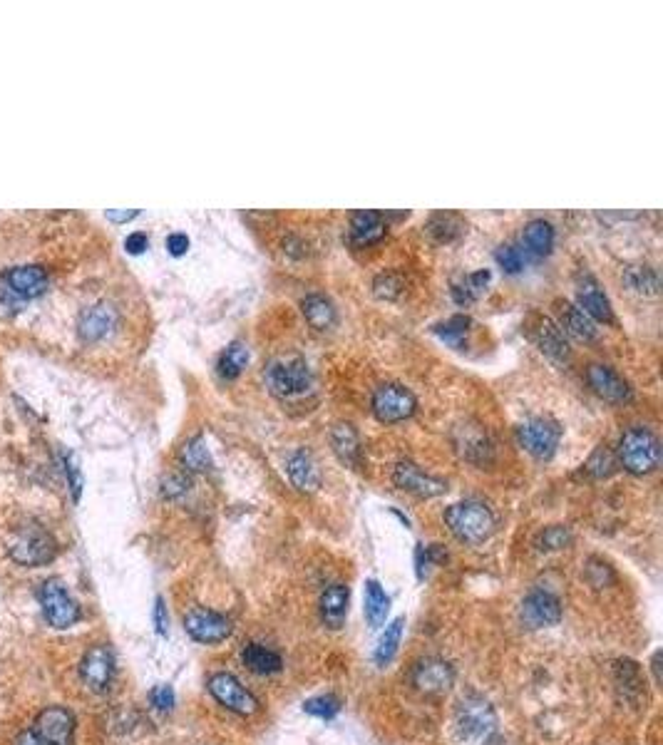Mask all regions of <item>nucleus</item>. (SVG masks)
Listing matches in <instances>:
<instances>
[{
  "instance_id": "obj_1",
  "label": "nucleus",
  "mask_w": 663,
  "mask_h": 745,
  "mask_svg": "<svg viewBox=\"0 0 663 745\" xmlns=\"http://www.w3.org/2000/svg\"><path fill=\"white\" fill-rule=\"evenodd\" d=\"M10 559L20 567H45V564L53 562L58 557V542H55L53 534L38 522L20 524L10 532L8 542H5Z\"/></svg>"
},
{
  "instance_id": "obj_2",
  "label": "nucleus",
  "mask_w": 663,
  "mask_h": 745,
  "mask_svg": "<svg viewBox=\"0 0 663 745\" xmlns=\"http://www.w3.org/2000/svg\"><path fill=\"white\" fill-rule=\"evenodd\" d=\"M445 524L460 542L482 544L495 532V515L485 502L465 500L447 507Z\"/></svg>"
},
{
  "instance_id": "obj_3",
  "label": "nucleus",
  "mask_w": 663,
  "mask_h": 745,
  "mask_svg": "<svg viewBox=\"0 0 663 745\" xmlns=\"http://www.w3.org/2000/svg\"><path fill=\"white\" fill-rule=\"evenodd\" d=\"M619 462L631 475H649L661 462V443L649 428H629L619 440Z\"/></svg>"
},
{
  "instance_id": "obj_4",
  "label": "nucleus",
  "mask_w": 663,
  "mask_h": 745,
  "mask_svg": "<svg viewBox=\"0 0 663 745\" xmlns=\"http://www.w3.org/2000/svg\"><path fill=\"white\" fill-rule=\"evenodd\" d=\"M311 368L303 358L289 356V358H276L266 366L264 371V383L276 398H296V395L306 393L311 388Z\"/></svg>"
},
{
  "instance_id": "obj_5",
  "label": "nucleus",
  "mask_w": 663,
  "mask_h": 745,
  "mask_svg": "<svg viewBox=\"0 0 663 745\" xmlns=\"http://www.w3.org/2000/svg\"><path fill=\"white\" fill-rule=\"evenodd\" d=\"M455 726L467 741H487L497 728L495 708L482 696H467L457 703Z\"/></svg>"
},
{
  "instance_id": "obj_6",
  "label": "nucleus",
  "mask_w": 663,
  "mask_h": 745,
  "mask_svg": "<svg viewBox=\"0 0 663 745\" xmlns=\"http://www.w3.org/2000/svg\"><path fill=\"white\" fill-rule=\"evenodd\" d=\"M40 609H43L45 621H48L53 629H70L77 621L82 619V611L77 606V601L70 596L65 584L60 579H48L40 587Z\"/></svg>"
},
{
  "instance_id": "obj_7",
  "label": "nucleus",
  "mask_w": 663,
  "mask_h": 745,
  "mask_svg": "<svg viewBox=\"0 0 663 745\" xmlns=\"http://www.w3.org/2000/svg\"><path fill=\"white\" fill-rule=\"evenodd\" d=\"M28 733L40 745H73L75 716L65 706H48L35 716Z\"/></svg>"
},
{
  "instance_id": "obj_8",
  "label": "nucleus",
  "mask_w": 663,
  "mask_h": 745,
  "mask_svg": "<svg viewBox=\"0 0 663 745\" xmlns=\"http://www.w3.org/2000/svg\"><path fill=\"white\" fill-rule=\"evenodd\" d=\"M209 693L226 708V711L236 713V716H254L259 711V698L234 676V673L219 671L209 676L207 683Z\"/></svg>"
},
{
  "instance_id": "obj_9",
  "label": "nucleus",
  "mask_w": 663,
  "mask_h": 745,
  "mask_svg": "<svg viewBox=\"0 0 663 745\" xmlns=\"http://www.w3.org/2000/svg\"><path fill=\"white\" fill-rule=\"evenodd\" d=\"M370 408L373 415L380 423H400V420H408L410 415L418 408V400L410 393L405 385L400 383H383L375 388L373 400H370Z\"/></svg>"
},
{
  "instance_id": "obj_10",
  "label": "nucleus",
  "mask_w": 663,
  "mask_h": 745,
  "mask_svg": "<svg viewBox=\"0 0 663 745\" xmlns=\"http://www.w3.org/2000/svg\"><path fill=\"white\" fill-rule=\"evenodd\" d=\"M562 440V428L552 418H529L517 428V443L537 460H549Z\"/></svg>"
},
{
  "instance_id": "obj_11",
  "label": "nucleus",
  "mask_w": 663,
  "mask_h": 745,
  "mask_svg": "<svg viewBox=\"0 0 663 745\" xmlns=\"http://www.w3.org/2000/svg\"><path fill=\"white\" fill-rule=\"evenodd\" d=\"M410 683L415 686V691L423 693L428 698H440L445 693H450V688L455 686V669L447 664L445 659L438 656H428V659H420L418 664L410 671Z\"/></svg>"
},
{
  "instance_id": "obj_12",
  "label": "nucleus",
  "mask_w": 663,
  "mask_h": 745,
  "mask_svg": "<svg viewBox=\"0 0 663 745\" xmlns=\"http://www.w3.org/2000/svg\"><path fill=\"white\" fill-rule=\"evenodd\" d=\"M117 323H120V313L112 303H92V306L82 308L80 316H77V336L87 346H95V343H102L115 333Z\"/></svg>"
},
{
  "instance_id": "obj_13",
  "label": "nucleus",
  "mask_w": 663,
  "mask_h": 745,
  "mask_svg": "<svg viewBox=\"0 0 663 745\" xmlns=\"http://www.w3.org/2000/svg\"><path fill=\"white\" fill-rule=\"evenodd\" d=\"M5 291L18 301H33L50 289V274L40 264H20L3 274Z\"/></svg>"
},
{
  "instance_id": "obj_14",
  "label": "nucleus",
  "mask_w": 663,
  "mask_h": 745,
  "mask_svg": "<svg viewBox=\"0 0 663 745\" xmlns=\"http://www.w3.org/2000/svg\"><path fill=\"white\" fill-rule=\"evenodd\" d=\"M80 678L92 693H105L115 678V654L107 644H95L80 661Z\"/></svg>"
},
{
  "instance_id": "obj_15",
  "label": "nucleus",
  "mask_w": 663,
  "mask_h": 745,
  "mask_svg": "<svg viewBox=\"0 0 663 745\" xmlns=\"http://www.w3.org/2000/svg\"><path fill=\"white\" fill-rule=\"evenodd\" d=\"M519 619L527 629H547V626L559 624L562 619V604L552 592L544 589H534L524 596L522 609H519Z\"/></svg>"
},
{
  "instance_id": "obj_16",
  "label": "nucleus",
  "mask_w": 663,
  "mask_h": 745,
  "mask_svg": "<svg viewBox=\"0 0 663 745\" xmlns=\"http://www.w3.org/2000/svg\"><path fill=\"white\" fill-rule=\"evenodd\" d=\"M184 629L199 644H221L231 636V621L214 609H192L184 616Z\"/></svg>"
},
{
  "instance_id": "obj_17",
  "label": "nucleus",
  "mask_w": 663,
  "mask_h": 745,
  "mask_svg": "<svg viewBox=\"0 0 663 745\" xmlns=\"http://www.w3.org/2000/svg\"><path fill=\"white\" fill-rule=\"evenodd\" d=\"M393 482L395 487H400L403 492H410L415 497H438L447 492V482L440 477L428 475L423 467H418L410 460H400L393 470Z\"/></svg>"
},
{
  "instance_id": "obj_18",
  "label": "nucleus",
  "mask_w": 663,
  "mask_h": 745,
  "mask_svg": "<svg viewBox=\"0 0 663 745\" xmlns=\"http://www.w3.org/2000/svg\"><path fill=\"white\" fill-rule=\"evenodd\" d=\"M587 380L599 398L609 400V403H629L631 388L619 373L604 363H591L587 368Z\"/></svg>"
},
{
  "instance_id": "obj_19",
  "label": "nucleus",
  "mask_w": 663,
  "mask_h": 745,
  "mask_svg": "<svg viewBox=\"0 0 663 745\" xmlns=\"http://www.w3.org/2000/svg\"><path fill=\"white\" fill-rule=\"evenodd\" d=\"M577 301H579V308H582L589 318H594V321H601V323L614 321V311H611L609 298H606L604 289H601L599 281H596L594 276L587 274L579 279Z\"/></svg>"
},
{
  "instance_id": "obj_20",
  "label": "nucleus",
  "mask_w": 663,
  "mask_h": 745,
  "mask_svg": "<svg viewBox=\"0 0 663 745\" xmlns=\"http://www.w3.org/2000/svg\"><path fill=\"white\" fill-rule=\"evenodd\" d=\"M534 341L539 343L544 353H547L552 361L564 363L569 361V343L564 331L559 328V323H554L549 316L537 318V328H534Z\"/></svg>"
},
{
  "instance_id": "obj_21",
  "label": "nucleus",
  "mask_w": 663,
  "mask_h": 745,
  "mask_svg": "<svg viewBox=\"0 0 663 745\" xmlns=\"http://www.w3.org/2000/svg\"><path fill=\"white\" fill-rule=\"evenodd\" d=\"M614 683L616 691L621 693L626 703H634L639 706L641 701H646V691H644V676H641V669L636 661L631 659H621L614 664Z\"/></svg>"
},
{
  "instance_id": "obj_22",
  "label": "nucleus",
  "mask_w": 663,
  "mask_h": 745,
  "mask_svg": "<svg viewBox=\"0 0 663 745\" xmlns=\"http://www.w3.org/2000/svg\"><path fill=\"white\" fill-rule=\"evenodd\" d=\"M286 472H289V480L296 490L301 492H313L321 485V475H318V465L311 457V452L296 450L291 452L289 460H286Z\"/></svg>"
},
{
  "instance_id": "obj_23",
  "label": "nucleus",
  "mask_w": 663,
  "mask_h": 745,
  "mask_svg": "<svg viewBox=\"0 0 663 745\" xmlns=\"http://www.w3.org/2000/svg\"><path fill=\"white\" fill-rule=\"evenodd\" d=\"M348 601H351V589L346 584H331L321 594V619L331 629H341L348 616Z\"/></svg>"
},
{
  "instance_id": "obj_24",
  "label": "nucleus",
  "mask_w": 663,
  "mask_h": 745,
  "mask_svg": "<svg viewBox=\"0 0 663 745\" xmlns=\"http://www.w3.org/2000/svg\"><path fill=\"white\" fill-rule=\"evenodd\" d=\"M331 445L338 460L348 467H356L361 462V438L351 423H338L331 430Z\"/></svg>"
},
{
  "instance_id": "obj_25",
  "label": "nucleus",
  "mask_w": 663,
  "mask_h": 745,
  "mask_svg": "<svg viewBox=\"0 0 663 745\" xmlns=\"http://www.w3.org/2000/svg\"><path fill=\"white\" fill-rule=\"evenodd\" d=\"M557 306H559V318H562V326H559L562 331L572 333V336L579 338V341H594L596 338L594 321H591L582 308L574 306V303H569V301H557Z\"/></svg>"
},
{
  "instance_id": "obj_26",
  "label": "nucleus",
  "mask_w": 663,
  "mask_h": 745,
  "mask_svg": "<svg viewBox=\"0 0 663 745\" xmlns=\"http://www.w3.org/2000/svg\"><path fill=\"white\" fill-rule=\"evenodd\" d=\"M522 244L529 254L542 259V256H547L554 246V226L544 222V219H532V222L524 226Z\"/></svg>"
},
{
  "instance_id": "obj_27",
  "label": "nucleus",
  "mask_w": 663,
  "mask_h": 745,
  "mask_svg": "<svg viewBox=\"0 0 663 745\" xmlns=\"http://www.w3.org/2000/svg\"><path fill=\"white\" fill-rule=\"evenodd\" d=\"M301 311L316 331H326V328H331L336 323V306L331 303V298L321 294H308L303 298Z\"/></svg>"
},
{
  "instance_id": "obj_28",
  "label": "nucleus",
  "mask_w": 663,
  "mask_h": 745,
  "mask_svg": "<svg viewBox=\"0 0 663 745\" xmlns=\"http://www.w3.org/2000/svg\"><path fill=\"white\" fill-rule=\"evenodd\" d=\"M241 661L249 671L259 673V676H271V673H279L284 669V661L276 651L266 649L261 644H249L244 651H241Z\"/></svg>"
},
{
  "instance_id": "obj_29",
  "label": "nucleus",
  "mask_w": 663,
  "mask_h": 745,
  "mask_svg": "<svg viewBox=\"0 0 663 745\" xmlns=\"http://www.w3.org/2000/svg\"><path fill=\"white\" fill-rule=\"evenodd\" d=\"M351 229H353V239H356L358 244H375V241L383 239L388 226L383 224V214L363 209V212L353 214Z\"/></svg>"
},
{
  "instance_id": "obj_30",
  "label": "nucleus",
  "mask_w": 663,
  "mask_h": 745,
  "mask_svg": "<svg viewBox=\"0 0 663 745\" xmlns=\"http://www.w3.org/2000/svg\"><path fill=\"white\" fill-rule=\"evenodd\" d=\"M624 284L629 289H634L636 294H646V296H656L659 294V274H656L654 266L649 264H631L624 269Z\"/></svg>"
},
{
  "instance_id": "obj_31",
  "label": "nucleus",
  "mask_w": 663,
  "mask_h": 745,
  "mask_svg": "<svg viewBox=\"0 0 663 745\" xmlns=\"http://www.w3.org/2000/svg\"><path fill=\"white\" fill-rule=\"evenodd\" d=\"M403 629H405V619L403 616H398L395 621H390L388 626H385L383 636L378 639V646H375V664L378 666H388L390 661L395 659V654H398V646H400V639H403Z\"/></svg>"
},
{
  "instance_id": "obj_32",
  "label": "nucleus",
  "mask_w": 663,
  "mask_h": 745,
  "mask_svg": "<svg viewBox=\"0 0 663 745\" xmlns=\"http://www.w3.org/2000/svg\"><path fill=\"white\" fill-rule=\"evenodd\" d=\"M363 611H366V619L373 629L385 624V616L390 611V599L383 592V587H380V582H375V579H368L366 582V606H363Z\"/></svg>"
},
{
  "instance_id": "obj_33",
  "label": "nucleus",
  "mask_w": 663,
  "mask_h": 745,
  "mask_svg": "<svg viewBox=\"0 0 663 745\" xmlns=\"http://www.w3.org/2000/svg\"><path fill=\"white\" fill-rule=\"evenodd\" d=\"M428 234L433 236L435 241H440V244H450V241H455L457 236L465 231V219L457 217V214L452 212H440L435 214V217H430L428 226Z\"/></svg>"
},
{
  "instance_id": "obj_34",
  "label": "nucleus",
  "mask_w": 663,
  "mask_h": 745,
  "mask_svg": "<svg viewBox=\"0 0 663 745\" xmlns=\"http://www.w3.org/2000/svg\"><path fill=\"white\" fill-rule=\"evenodd\" d=\"M246 363H249V348H246V343H241V341L229 343L226 351L219 356V363H217L219 375L226 380L239 378L241 371L246 368Z\"/></svg>"
},
{
  "instance_id": "obj_35",
  "label": "nucleus",
  "mask_w": 663,
  "mask_h": 745,
  "mask_svg": "<svg viewBox=\"0 0 663 745\" xmlns=\"http://www.w3.org/2000/svg\"><path fill=\"white\" fill-rule=\"evenodd\" d=\"M182 465L187 472L212 470V455H209V447H207V443H204L202 435H194L192 440H187V443H184Z\"/></svg>"
},
{
  "instance_id": "obj_36",
  "label": "nucleus",
  "mask_w": 663,
  "mask_h": 745,
  "mask_svg": "<svg viewBox=\"0 0 663 745\" xmlns=\"http://www.w3.org/2000/svg\"><path fill=\"white\" fill-rule=\"evenodd\" d=\"M472 321L470 316H465V313H457V316L447 318L445 323H438L435 326V333L442 338L445 343H450L452 348H465L467 346V331H470Z\"/></svg>"
},
{
  "instance_id": "obj_37",
  "label": "nucleus",
  "mask_w": 663,
  "mask_h": 745,
  "mask_svg": "<svg viewBox=\"0 0 663 745\" xmlns=\"http://www.w3.org/2000/svg\"><path fill=\"white\" fill-rule=\"evenodd\" d=\"M614 467H616V457H614V452H611L606 445L596 447V450L589 455V460L584 462V470H587V475L596 477V480H601V477H609L611 472H614Z\"/></svg>"
},
{
  "instance_id": "obj_38",
  "label": "nucleus",
  "mask_w": 663,
  "mask_h": 745,
  "mask_svg": "<svg viewBox=\"0 0 663 745\" xmlns=\"http://www.w3.org/2000/svg\"><path fill=\"white\" fill-rule=\"evenodd\" d=\"M569 544H572V532L564 524H552L537 537V547L542 552H559V549H567Z\"/></svg>"
},
{
  "instance_id": "obj_39",
  "label": "nucleus",
  "mask_w": 663,
  "mask_h": 745,
  "mask_svg": "<svg viewBox=\"0 0 663 745\" xmlns=\"http://www.w3.org/2000/svg\"><path fill=\"white\" fill-rule=\"evenodd\" d=\"M303 711L308 713V716H316V718H333L341 713V698L336 696V693H326V696H316V698H308L306 703H303Z\"/></svg>"
},
{
  "instance_id": "obj_40",
  "label": "nucleus",
  "mask_w": 663,
  "mask_h": 745,
  "mask_svg": "<svg viewBox=\"0 0 663 745\" xmlns=\"http://www.w3.org/2000/svg\"><path fill=\"white\" fill-rule=\"evenodd\" d=\"M189 490H192V477H189L187 470H177L172 472V475L164 477L162 495L167 497V500H179V497L187 495Z\"/></svg>"
},
{
  "instance_id": "obj_41",
  "label": "nucleus",
  "mask_w": 663,
  "mask_h": 745,
  "mask_svg": "<svg viewBox=\"0 0 663 745\" xmlns=\"http://www.w3.org/2000/svg\"><path fill=\"white\" fill-rule=\"evenodd\" d=\"M403 286H405L403 276L393 274V271H388V274H380L378 279L373 281L375 296L385 298V301H395V298L403 294Z\"/></svg>"
},
{
  "instance_id": "obj_42",
  "label": "nucleus",
  "mask_w": 663,
  "mask_h": 745,
  "mask_svg": "<svg viewBox=\"0 0 663 745\" xmlns=\"http://www.w3.org/2000/svg\"><path fill=\"white\" fill-rule=\"evenodd\" d=\"M495 259H497V264H500L502 269L507 271V274H519V271L524 269L522 251H519L517 246H512V244L500 246V249H497V254H495Z\"/></svg>"
},
{
  "instance_id": "obj_43",
  "label": "nucleus",
  "mask_w": 663,
  "mask_h": 745,
  "mask_svg": "<svg viewBox=\"0 0 663 745\" xmlns=\"http://www.w3.org/2000/svg\"><path fill=\"white\" fill-rule=\"evenodd\" d=\"M587 579L591 582V587L604 589L606 584L614 582L616 574H614V569H611L606 562H601V559H589V564H587Z\"/></svg>"
},
{
  "instance_id": "obj_44",
  "label": "nucleus",
  "mask_w": 663,
  "mask_h": 745,
  "mask_svg": "<svg viewBox=\"0 0 663 745\" xmlns=\"http://www.w3.org/2000/svg\"><path fill=\"white\" fill-rule=\"evenodd\" d=\"M149 703H152L157 711L162 713H169L174 708V703H177V696H174V688L167 686V683H159V686H154L152 691H149Z\"/></svg>"
},
{
  "instance_id": "obj_45",
  "label": "nucleus",
  "mask_w": 663,
  "mask_h": 745,
  "mask_svg": "<svg viewBox=\"0 0 663 745\" xmlns=\"http://www.w3.org/2000/svg\"><path fill=\"white\" fill-rule=\"evenodd\" d=\"M65 472L70 477V490H73V497L77 500L82 490V480H80V470H77V462L73 452H65Z\"/></svg>"
},
{
  "instance_id": "obj_46",
  "label": "nucleus",
  "mask_w": 663,
  "mask_h": 745,
  "mask_svg": "<svg viewBox=\"0 0 663 745\" xmlns=\"http://www.w3.org/2000/svg\"><path fill=\"white\" fill-rule=\"evenodd\" d=\"M154 626H157L159 636H167L169 616H167V606H164L162 596H157V601H154Z\"/></svg>"
},
{
  "instance_id": "obj_47",
  "label": "nucleus",
  "mask_w": 663,
  "mask_h": 745,
  "mask_svg": "<svg viewBox=\"0 0 663 745\" xmlns=\"http://www.w3.org/2000/svg\"><path fill=\"white\" fill-rule=\"evenodd\" d=\"M475 296H477L475 289H472V286L467 284V279L460 281V284L452 286V298H455L457 306H467V303L475 301Z\"/></svg>"
},
{
  "instance_id": "obj_48",
  "label": "nucleus",
  "mask_w": 663,
  "mask_h": 745,
  "mask_svg": "<svg viewBox=\"0 0 663 745\" xmlns=\"http://www.w3.org/2000/svg\"><path fill=\"white\" fill-rule=\"evenodd\" d=\"M147 246H149V239L145 231H132V234L125 239V249L130 251V254H142V251H147Z\"/></svg>"
},
{
  "instance_id": "obj_49",
  "label": "nucleus",
  "mask_w": 663,
  "mask_h": 745,
  "mask_svg": "<svg viewBox=\"0 0 663 745\" xmlns=\"http://www.w3.org/2000/svg\"><path fill=\"white\" fill-rule=\"evenodd\" d=\"M167 249L172 256L187 254L189 249V236L187 234H169L167 236Z\"/></svg>"
},
{
  "instance_id": "obj_50",
  "label": "nucleus",
  "mask_w": 663,
  "mask_h": 745,
  "mask_svg": "<svg viewBox=\"0 0 663 745\" xmlns=\"http://www.w3.org/2000/svg\"><path fill=\"white\" fill-rule=\"evenodd\" d=\"M137 214H140V209H130V212H115V209H110V212H107V219H110V222H130V219H135L137 217Z\"/></svg>"
},
{
  "instance_id": "obj_51",
  "label": "nucleus",
  "mask_w": 663,
  "mask_h": 745,
  "mask_svg": "<svg viewBox=\"0 0 663 745\" xmlns=\"http://www.w3.org/2000/svg\"><path fill=\"white\" fill-rule=\"evenodd\" d=\"M15 745H40L38 741H35V738L33 736H30V733L28 731H23V733H20V736L18 738H15Z\"/></svg>"
},
{
  "instance_id": "obj_52",
  "label": "nucleus",
  "mask_w": 663,
  "mask_h": 745,
  "mask_svg": "<svg viewBox=\"0 0 663 745\" xmlns=\"http://www.w3.org/2000/svg\"><path fill=\"white\" fill-rule=\"evenodd\" d=\"M659 661H661V651H656V654H654V661H651V669H654V681H656V683H661Z\"/></svg>"
}]
</instances>
